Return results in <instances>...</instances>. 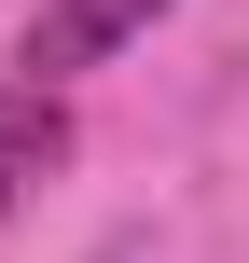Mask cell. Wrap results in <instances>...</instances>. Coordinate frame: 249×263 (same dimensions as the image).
<instances>
[{
  "label": "cell",
  "mask_w": 249,
  "mask_h": 263,
  "mask_svg": "<svg viewBox=\"0 0 249 263\" xmlns=\"http://www.w3.org/2000/svg\"><path fill=\"white\" fill-rule=\"evenodd\" d=\"M166 0H42V28H28V83H55V69H97V55H125L139 28H152Z\"/></svg>",
  "instance_id": "cell-1"
},
{
  "label": "cell",
  "mask_w": 249,
  "mask_h": 263,
  "mask_svg": "<svg viewBox=\"0 0 249 263\" xmlns=\"http://www.w3.org/2000/svg\"><path fill=\"white\" fill-rule=\"evenodd\" d=\"M55 139H69L55 125V83H0V208H14V180H42Z\"/></svg>",
  "instance_id": "cell-2"
}]
</instances>
